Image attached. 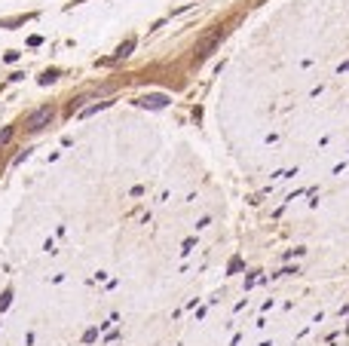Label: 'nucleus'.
Listing matches in <instances>:
<instances>
[{
	"label": "nucleus",
	"instance_id": "f257e3e1",
	"mask_svg": "<svg viewBox=\"0 0 349 346\" xmlns=\"http://www.w3.org/2000/svg\"><path fill=\"white\" fill-rule=\"evenodd\" d=\"M52 117H55V110H52L49 104H43V107H37V110L31 113V117L25 120V126H28L31 132H40L43 126H49V120H52Z\"/></svg>",
	"mask_w": 349,
	"mask_h": 346
},
{
	"label": "nucleus",
	"instance_id": "f03ea898",
	"mask_svg": "<svg viewBox=\"0 0 349 346\" xmlns=\"http://www.w3.org/2000/svg\"><path fill=\"white\" fill-rule=\"evenodd\" d=\"M13 138V129H4V132H0V144H7Z\"/></svg>",
	"mask_w": 349,
	"mask_h": 346
}]
</instances>
